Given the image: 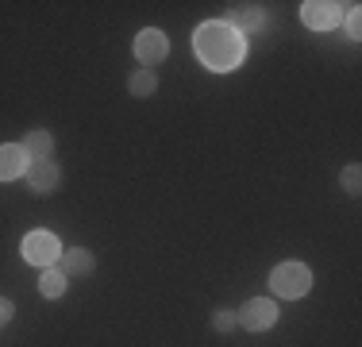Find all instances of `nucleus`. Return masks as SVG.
<instances>
[{"label": "nucleus", "mask_w": 362, "mask_h": 347, "mask_svg": "<svg viewBox=\"0 0 362 347\" xmlns=\"http://www.w3.org/2000/svg\"><path fill=\"white\" fill-rule=\"evenodd\" d=\"M197 58H201L209 69H216V74H228V69H235L243 62L247 55V42L239 31H231L228 23H204V28H197Z\"/></svg>", "instance_id": "f257e3e1"}, {"label": "nucleus", "mask_w": 362, "mask_h": 347, "mask_svg": "<svg viewBox=\"0 0 362 347\" xmlns=\"http://www.w3.org/2000/svg\"><path fill=\"white\" fill-rule=\"evenodd\" d=\"M270 290L278 293V297L297 301L313 290V274H308L305 263H281V266H274V274H270Z\"/></svg>", "instance_id": "f03ea898"}, {"label": "nucleus", "mask_w": 362, "mask_h": 347, "mask_svg": "<svg viewBox=\"0 0 362 347\" xmlns=\"http://www.w3.org/2000/svg\"><path fill=\"white\" fill-rule=\"evenodd\" d=\"M23 258H28L31 266H54L58 258H62V243H58L54 232H31V236L23 239Z\"/></svg>", "instance_id": "7ed1b4c3"}, {"label": "nucleus", "mask_w": 362, "mask_h": 347, "mask_svg": "<svg viewBox=\"0 0 362 347\" xmlns=\"http://www.w3.org/2000/svg\"><path fill=\"white\" fill-rule=\"evenodd\" d=\"M278 317L281 312H278V305H274L270 297H255V301H247V305L235 312V320L247 328V332H266V328L278 324Z\"/></svg>", "instance_id": "20e7f679"}, {"label": "nucleus", "mask_w": 362, "mask_h": 347, "mask_svg": "<svg viewBox=\"0 0 362 347\" xmlns=\"http://www.w3.org/2000/svg\"><path fill=\"white\" fill-rule=\"evenodd\" d=\"M135 55H139V62L143 66H158L162 58L170 55V42H166V35H162L158 28H146L135 35Z\"/></svg>", "instance_id": "39448f33"}, {"label": "nucleus", "mask_w": 362, "mask_h": 347, "mask_svg": "<svg viewBox=\"0 0 362 347\" xmlns=\"http://www.w3.org/2000/svg\"><path fill=\"white\" fill-rule=\"evenodd\" d=\"M339 16H343V8L332 4V0H308V4L300 8V20L313 31H332L335 23H339Z\"/></svg>", "instance_id": "423d86ee"}, {"label": "nucleus", "mask_w": 362, "mask_h": 347, "mask_svg": "<svg viewBox=\"0 0 362 347\" xmlns=\"http://www.w3.org/2000/svg\"><path fill=\"white\" fill-rule=\"evenodd\" d=\"M20 174H28V154L20 143H4L0 147V181H12Z\"/></svg>", "instance_id": "0eeeda50"}, {"label": "nucleus", "mask_w": 362, "mask_h": 347, "mask_svg": "<svg viewBox=\"0 0 362 347\" xmlns=\"http://www.w3.org/2000/svg\"><path fill=\"white\" fill-rule=\"evenodd\" d=\"M223 23H228L231 31H239V35H251V31L262 28V12H258L255 4H235V8L228 12V20H223Z\"/></svg>", "instance_id": "6e6552de"}, {"label": "nucleus", "mask_w": 362, "mask_h": 347, "mask_svg": "<svg viewBox=\"0 0 362 347\" xmlns=\"http://www.w3.org/2000/svg\"><path fill=\"white\" fill-rule=\"evenodd\" d=\"M20 147H23V154H28L31 162H47L50 151H54V139H50V132H42V127H31Z\"/></svg>", "instance_id": "1a4fd4ad"}, {"label": "nucleus", "mask_w": 362, "mask_h": 347, "mask_svg": "<svg viewBox=\"0 0 362 347\" xmlns=\"http://www.w3.org/2000/svg\"><path fill=\"white\" fill-rule=\"evenodd\" d=\"M28 186H31V193H50V189L58 186V166L54 162H31V170H28Z\"/></svg>", "instance_id": "9d476101"}, {"label": "nucleus", "mask_w": 362, "mask_h": 347, "mask_svg": "<svg viewBox=\"0 0 362 347\" xmlns=\"http://www.w3.org/2000/svg\"><path fill=\"white\" fill-rule=\"evenodd\" d=\"M93 266H97V258H93V251H85V247H70V251H62V274L66 278H81V274H93Z\"/></svg>", "instance_id": "9b49d317"}, {"label": "nucleus", "mask_w": 362, "mask_h": 347, "mask_svg": "<svg viewBox=\"0 0 362 347\" xmlns=\"http://www.w3.org/2000/svg\"><path fill=\"white\" fill-rule=\"evenodd\" d=\"M39 290H42V297H62V293H66V274H62V266H42Z\"/></svg>", "instance_id": "f8f14e48"}, {"label": "nucleus", "mask_w": 362, "mask_h": 347, "mask_svg": "<svg viewBox=\"0 0 362 347\" xmlns=\"http://www.w3.org/2000/svg\"><path fill=\"white\" fill-rule=\"evenodd\" d=\"M127 89H132L135 97H151V93L158 89V74H154V69H135L132 81H127Z\"/></svg>", "instance_id": "ddd939ff"}, {"label": "nucleus", "mask_w": 362, "mask_h": 347, "mask_svg": "<svg viewBox=\"0 0 362 347\" xmlns=\"http://www.w3.org/2000/svg\"><path fill=\"white\" fill-rule=\"evenodd\" d=\"M339 181H343V189H347V193H358L362 189V170L358 166H347L339 174Z\"/></svg>", "instance_id": "4468645a"}, {"label": "nucleus", "mask_w": 362, "mask_h": 347, "mask_svg": "<svg viewBox=\"0 0 362 347\" xmlns=\"http://www.w3.org/2000/svg\"><path fill=\"white\" fill-rule=\"evenodd\" d=\"M347 35H351V39H362V16H358V4H347Z\"/></svg>", "instance_id": "2eb2a0df"}, {"label": "nucleus", "mask_w": 362, "mask_h": 347, "mask_svg": "<svg viewBox=\"0 0 362 347\" xmlns=\"http://www.w3.org/2000/svg\"><path fill=\"white\" fill-rule=\"evenodd\" d=\"M235 324H239V320H235V312H228V309H220L216 317H212V328H216V332H231Z\"/></svg>", "instance_id": "dca6fc26"}, {"label": "nucleus", "mask_w": 362, "mask_h": 347, "mask_svg": "<svg viewBox=\"0 0 362 347\" xmlns=\"http://www.w3.org/2000/svg\"><path fill=\"white\" fill-rule=\"evenodd\" d=\"M12 312H16V305H12L8 297H0V328H4L8 320H12Z\"/></svg>", "instance_id": "f3484780"}]
</instances>
